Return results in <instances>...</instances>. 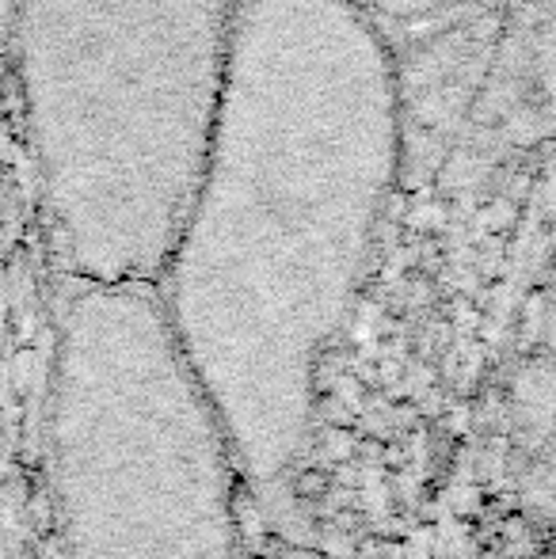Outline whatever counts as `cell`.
Listing matches in <instances>:
<instances>
[{
    "label": "cell",
    "instance_id": "7a4b0ae2",
    "mask_svg": "<svg viewBox=\"0 0 556 559\" xmlns=\"http://www.w3.org/2000/svg\"><path fill=\"white\" fill-rule=\"evenodd\" d=\"M240 0H15L38 191L76 282L156 286L199 187Z\"/></svg>",
    "mask_w": 556,
    "mask_h": 559
},
{
    "label": "cell",
    "instance_id": "277c9868",
    "mask_svg": "<svg viewBox=\"0 0 556 559\" xmlns=\"http://www.w3.org/2000/svg\"><path fill=\"white\" fill-rule=\"evenodd\" d=\"M343 4L363 12L366 20L378 23L389 35V27H416V23L438 20V15L453 12L469 0H343Z\"/></svg>",
    "mask_w": 556,
    "mask_h": 559
},
{
    "label": "cell",
    "instance_id": "3957f363",
    "mask_svg": "<svg viewBox=\"0 0 556 559\" xmlns=\"http://www.w3.org/2000/svg\"><path fill=\"white\" fill-rule=\"evenodd\" d=\"M58 389L69 559H229L237 456L156 286H76Z\"/></svg>",
    "mask_w": 556,
    "mask_h": 559
},
{
    "label": "cell",
    "instance_id": "6da1fadb",
    "mask_svg": "<svg viewBox=\"0 0 556 559\" xmlns=\"http://www.w3.org/2000/svg\"><path fill=\"white\" fill-rule=\"evenodd\" d=\"M401 171L389 35L343 0H240L225 96L156 294L252 479L289 468L320 350Z\"/></svg>",
    "mask_w": 556,
    "mask_h": 559
}]
</instances>
